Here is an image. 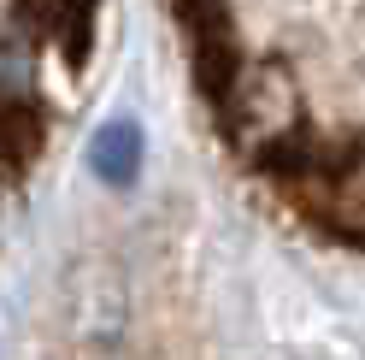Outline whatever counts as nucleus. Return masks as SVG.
I'll use <instances>...</instances> for the list:
<instances>
[{
    "label": "nucleus",
    "instance_id": "f03ea898",
    "mask_svg": "<svg viewBox=\"0 0 365 360\" xmlns=\"http://www.w3.org/2000/svg\"><path fill=\"white\" fill-rule=\"evenodd\" d=\"M106 0H0V207L41 166L101 54Z\"/></svg>",
    "mask_w": 365,
    "mask_h": 360
},
{
    "label": "nucleus",
    "instance_id": "7ed1b4c3",
    "mask_svg": "<svg viewBox=\"0 0 365 360\" xmlns=\"http://www.w3.org/2000/svg\"><path fill=\"white\" fill-rule=\"evenodd\" d=\"M88 166H95L101 184H130L135 171H142V130H135L130 119H106L95 130V142H88Z\"/></svg>",
    "mask_w": 365,
    "mask_h": 360
},
{
    "label": "nucleus",
    "instance_id": "f257e3e1",
    "mask_svg": "<svg viewBox=\"0 0 365 360\" xmlns=\"http://www.w3.org/2000/svg\"><path fill=\"white\" fill-rule=\"evenodd\" d=\"M230 160L365 254V0H165Z\"/></svg>",
    "mask_w": 365,
    "mask_h": 360
}]
</instances>
